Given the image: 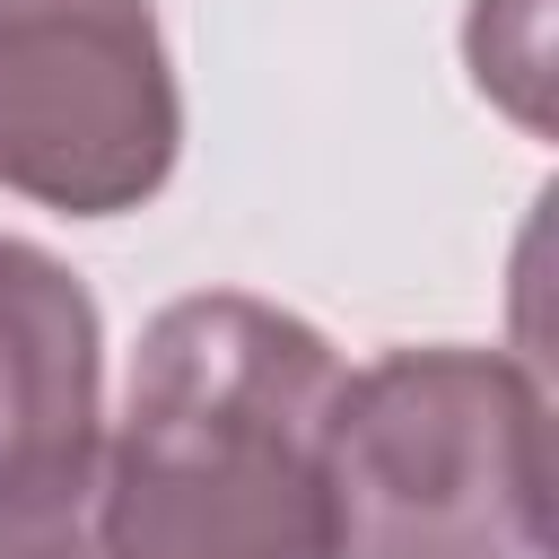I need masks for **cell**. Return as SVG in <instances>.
Returning <instances> with one entry per match:
<instances>
[{"mask_svg": "<svg viewBox=\"0 0 559 559\" xmlns=\"http://www.w3.org/2000/svg\"><path fill=\"white\" fill-rule=\"evenodd\" d=\"M96 349L87 288L52 253L0 236V498L87 489L105 472Z\"/></svg>", "mask_w": 559, "mask_h": 559, "instance_id": "obj_4", "label": "cell"}, {"mask_svg": "<svg viewBox=\"0 0 559 559\" xmlns=\"http://www.w3.org/2000/svg\"><path fill=\"white\" fill-rule=\"evenodd\" d=\"M542 17H550V0H480V9H472V70H480V87H489L515 122H533V131H550Z\"/></svg>", "mask_w": 559, "mask_h": 559, "instance_id": "obj_5", "label": "cell"}, {"mask_svg": "<svg viewBox=\"0 0 559 559\" xmlns=\"http://www.w3.org/2000/svg\"><path fill=\"white\" fill-rule=\"evenodd\" d=\"M183 105L148 0H0V183L114 218L175 175Z\"/></svg>", "mask_w": 559, "mask_h": 559, "instance_id": "obj_3", "label": "cell"}, {"mask_svg": "<svg viewBox=\"0 0 559 559\" xmlns=\"http://www.w3.org/2000/svg\"><path fill=\"white\" fill-rule=\"evenodd\" d=\"M332 559H550L542 393L498 349H393L323 437Z\"/></svg>", "mask_w": 559, "mask_h": 559, "instance_id": "obj_2", "label": "cell"}, {"mask_svg": "<svg viewBox=\"0 0 559 559\" xmlns=\"http://www.w3.org/2000/svg\"><path fill=\"white\" fill-rule=\"evenodd\" d=\"M341 358L262 297H175L140 332L131 411L105 445L114 559H332L323 437Z\"/></svg>", "mask_w": 559, "mask_h": 559, "instance_id": "obj_1", "label": "cell"}, {"mask_svg": "<svg viewBox=\"0 0 559 559\" xmlns=\"http://www.w3.org/2000/svg\"><path fill=\"white\" fill-rule=\"evenodd\" d=\"M0 559H114L105 550V472L87 489L0 498Z\"/></svg>", "mask_w": 559, "mask_h": 559, "instance_id": "obj_6", "label": "cell"}]
</instances>
